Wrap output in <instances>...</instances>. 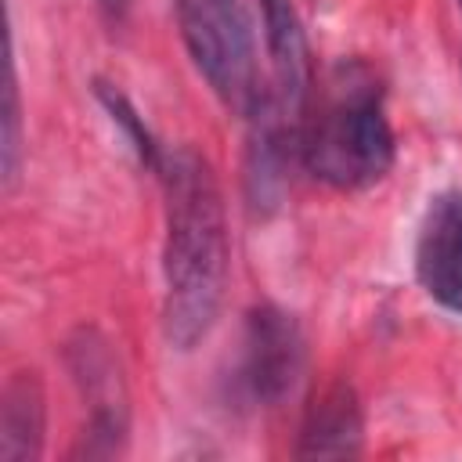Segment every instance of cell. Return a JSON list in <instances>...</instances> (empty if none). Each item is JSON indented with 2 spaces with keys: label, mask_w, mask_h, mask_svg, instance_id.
I'll return each instance as SVG.
<instances>
[{
  "label": "cell",
  "mask_w": 462,
  "mask_h": 462,
  "mask_svg": "<svg viewBox=\"0 0 462 462\" xmlns=\"http://www.w3.org/2000/svg\"><path fill=\"white\" fill-rule=\"evenodd\" d=\"M365 419L350 383L325 386L303 415L296 458H350L361 451Z\"/></svg>",
  "instance_id": "8992f818"
},
{
  "label": "cell",
  "mask_w": 462,
  "mask_h": 462,
  "mask_svg": "<svg viewBox=\"0 0 462 462\" xmlns=\"http://www.w3.org/2000/svg\"><path fill=\"white\" fill-rule=\"evenodd\" d=\"M47 401L36 372H14L0 393V462H36L43 451Z\"/></svg>",
  "instance_id": "ba28073f"
},
{
  "label": "cell",
  "mask_w": 462,
  "mask_h": 462,
  "mask_svg": "<svg viewBox=\"0 0 462 462\" xmlns=\"http://www.w3.org/2000/svg\"><path fill=\"white\" fill-rule=\"evenodd\" d=\"M300 162L339 191L379 184L397 155L383 90L361 61H339L321 87V97L296 126Z\"/></svg>",
  "instance_id": "7a4b0ae2"
},
{
  "label": "cell",
  "mask_w": 462,
  "mask_h": 462,
  "mask_svg": "<svg viewBox=\"0 0 462 462\" xmlns=\"http://www.w3.org/2000/svg\"><path fill=\"white\" fill-rule=\"evenodd\" d=\"M177 25L195 69L238 116L267 97L256 76V36L242 0H177Z\"/></svg>",
  "instance_id": "3957f363"
},
{
  "label": "cell",
  "mask_w": 462,
  "mask_h": 462,
  "mask_svg": "<svg viewBox=\"0 0 462 462\" xmlns=\"http://www.w3.org/2000/svg\"><path fill=\"white\" fill-rule=\"evenodd\" d=\"M101 7L108 11V18H116V22H119V18H123V11H126V0H101Z\"/></svg>",
  "instance_id": "8fae6325"
},
{
  "label": "cell",
  "mask_w": 462,
  "mask_h": 462,
  "mask_svg": "<svg viewBox=\"0 0 462 462\" xmlns=\"http://www.w3.org/2000/svg\"><path fill=\"white\" fill-rule=\"evenodd\" d=\"M97 94H101V101H105V108L112 112V119L126 130V137L134 141V148H137V155H141V162H148L152 170H159V162H162V152H159V144L152 141V134H148V126L137 119V112L130 108V101L119 94V90H112V87H97Z\"/></svg>",
  "instance_id": "9c48e42d"
},
{
  "label": "cell",
  "mask_w": 462,
  "mask_h": 462,
  "mask_svg": "<svg viewBox=\"0 0 462 462\" xmlns=\"http://www.w3.org/2000/svg\"><path fill=\"white\" fill-rule=\"evenodd\" d=\"M415 274L422 289L462 318V191H440L419 227Z\"/></svg>",
  "instance_id": "5b68a950"
},
{
  "label": "cell",
  "mask_w": 462,
  "mask_h": 462,
  "mask_svg": "<svg viewBox=\"0 0 462 462\" xmlns=\"http://www.w3.org/2000/svg\"><path fill=\"white\" fill-rule=\"evenodd\" d=\"M69 365L90 401L87 433L105 437L116 448L119 433L126 430V397H123V383L108 354V343H101L94 332H79V343H69Z\"/></svg>",
  "instance_id": "52a82bcc"
},
{
  "label": "cell",
  "mask_w": 462,
  "mask_h": 462,
  "mask_svg": "<svg viewBox=\"0 0 462 462\" xmlns=\"http://www.w3.org/2000/svg\"><path fill=\"white\" fill-rule=\"evenodd\" d=\"M4 184L11 188L18 177V162H22V105H18V79H14V65H7V105H4Z\"/></svg>",
  "instance_id": "30bf717a"
},
{
  "label": "cell",
  "mask_w": 462,
  "mask_h": 462,
  "mask_svg": "<svg viewBox=\"0 0 462 462\" xmlns=\"http://www.w3.org/2000/svg\"><path fill=\"white\" fill-rule=\"evenodd\" d=\"M166 191V303L162 328L177 350H191L209 336L227 285V217L213 166L195 148L162 152Z\"/></svg>",
  "instance_id": "6da1fadb"
},
{
  "label": "cell",
  "mask_w": 462,
  "mask_h": 462,
  "mask_svg": "<svg viewBox=\"0 0 462 462\" xmlns=\"http://www.w3.org/2000/svg\"><path fill=\"white\" fill-rule=\"evenodd\" d=\"M303 365H307V346L296 318L274 303L253 307L245 314L242 365H238V379L245 393L256 404L274 408L296 390Z\"/></svg>",
  "instance_id": "277c9868"
}]
</instances>
